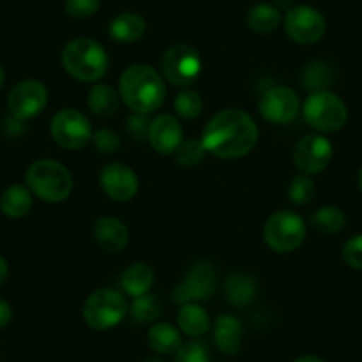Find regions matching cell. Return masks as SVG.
<instances>
[{
	"label": "cell",
	"mask_w": 362,
	"mask_h": 362,
	"mask_svg": "<svg viewBox=\"0 0 362 362\" xmlns=\"http://www.w3.org/2000/svg\"><path fill=\"white\" fill-rule=\"evenodd\" d=\"M4 80H6L4 68H2V66H0V89H2V86H4Z\"/></svg>",
	"instance_id": "cell-42"
},
{
	"label": "cell",
	"mask_w": 362,
	"mask_h": 362,
	"mask_svg": "<svg viewBox=\"0 0 362 362\" xmlns=\"http://www.w3.org/2000/svg\"><path fill=\"white\" fill-rule=\"evenodd\" d=\"M293 362H325V361L320 357H316V355H302V357L295 358Z\"/></svg>",
	"instance_id": "cell-41"
},
{
	"label": "cell",
	"mask_w": 362,
	"mask_h": 362,
	"mask_svg": "<svg viewBox=\"0 0 362 362\" xmlns=\"http://www.w3.org/2000/svg\"><path fill=\"white\" fill-rule=\"evenodd\" d=\"M264 243L274 252L288 254L298 249L305 238V222L293 211H277L267 221L263 228Z\"/></svg>",
	"instance_id": "cell-7"
},
{
	"label": "cell",
	"mask_w": 362,
	"mask_h": 362,
	"mask_svg": "<svg viewBox=\"0 0 362 362\" xmlns=\"http://www.w3.org/2000/svg\"><path fill=\"white\" fill-rule=\"evenodd\" d=\"M315 192H316V187L308 174L295 176L293 180H291L290 187H288V196H290V201L291 203L298 204V206L308 204L309 201L315 197Z\"/></svg>",
	"instance_id": "cell-32"
},
{
	"label": "cell",
	"mask_w": 362,
	"mask_h": 362,
	"mask_svg": "<svg viewBox=\"0 0 362 362\" xmlns=\"http://www.w3.org/2000/svg\"><path fill=\"white\" fill-rule=\"evenodd\" d=\"M332 160V144L323 135H305L293 149V162L304 174H318Z\"/></svg>",
	"instance_id": "cell-14"
},
{
	"label": "cell",
	"mask_w": 362,
	"mask_h": 362,
	"mask_svg": "<svg viewBox=\"0 0 362 362\" xmlns=\"http://www.w3.org/2000/svg\"><path fill=\"white\" fill-rule=\"evenodd\" d=\"M153 283H155V272L148 263H134L121 276V288L132 298L149 293Z\"/></svg>",
	"instance_id": "cell-20"
},
{
	"label": "cell",
	"mask_w": 362,
	"mask_h": 362,
	"mask_svg": "<svg viewBox=\"0 0 362 362\" xmlns=\"http://www.w3.org/2000/svg\"><path fill=\"white\" fill-rule=\"evenodd\" d=\"M146 33V22L141 15L132 11L114 16L109 25V34L117 43H135Z\"/></svg>",
	"instance_id": "cell-19"
},
{
	"label": "cell",
	"mask_w": 362,
	"mask_h": 362,
	"mask_svg": "<svg viewBox=\"0 0 362 362\" xmlns=\"http://www.w3.org/2000/svg\"><path fill=\"white\" fill-rule=\"evenodd\" d=\"M281 23V11L272 4H256L250 8L249 15H247V25L257 34H268L279 27Z\"/></svg>",
	"instance_id": "cell-27"
},
{
	"label": "cell",
	"mask_w": 362,
	"mask_h": 362,
	"mask_svg": "<svg viewBox=\"0 0 362 362\" xmlns=\"http://www.w3.org/2000/svg\"><path fill=\"white\" fill-rule=\"evenodd\" d=\"M27 187L33 194L47 203H61L68 199L73 190V176L61 162L37 160L27 169Z\"/></svg>",
	"instance_id": "cell-4"
},
{
	"label": "cell",
	"mask_w": 362,
	"mask_h": 362,
	"mask_svg": "<svg viewBox=\"0 0 362 362\" xmlns=\"http://www.w3.org/2000/svg\"><path fill=\"white\" fill-rule=\"evenodd\" d=\"M62 66L80 82H98L109 69V55L98 41L76 37L62 50Z\"/></svg>",
	"instance_id": "cell-3"
},
{
	"label": "cell",
	"mask_w": 362,
	"mask_h": 362,
	"mask_svg": "<svg viewBox=\"0 0 362 362\" xmlns=\"http://www.w3.org/2000/svg\"><path fill=\"white\" fill-rule=\"evenodd\" d=\"M95 238L96 243L102 247L105 252H119L128 245L130 233L123 221L116 217H100L95 224Z\"/></svg>",
	"instance_id": "cell-17"
},
{
	"label": "cell",
	"mask_w": 362,
	"mask_h": 362,
	"mask_svg": "<svg viewBox=\"0 0 362 362\" xmlns=\"http://www.w3.org/2000/svg\"><path fill=\"white\" fill-rule=\"evenodd\" d=\"M325 18L311 6H293L284 16L286 34L300 45H315L325 34Z\"/></svg>",
	"instance_id": "cell-11"
},
{
	"label": "cell",
	"mask_w": 362,
	"mask_h": 362,
	"mask_svg": "<svg viewBox=\"0 0 362 362\" xmlns=\"http://www.w3.org/2000/svg\"><path fill=\"white\" fill-rule=\"evenodd\" d=\"M100 8V0H66L64 9L71 18L83 20L95 15Z\"/></svg>",
	"instance_id": "cell-35"
},
{
	"label": "cell",
	"mask_w": 362,
	"mask_h": 362,
	"mask_svg": "<svg viewBox=\"0 0 362 362\" xmlns=\"http://www.w3.org/2000/svg\"><path fill=\"white\" fill-rule=\"evenodd\" d=\"M90 112L98 117H110L119 110V95L107 83H95L87 96Z\"/></svg>",
	"instance_id": "cell-24"
},
{
	"label": "cell",
	"mask_w": 362,
	"mask_h": 362,
	"mask_svg": "<svg viewBox=\"0 0 362 362\" xmlns=\"http://www.w3.org/2000/svg\"><path fill=\"white\" fill-rule=\"evenodd\" d=\"M48 103V90L40 80L16 83L8 96V109L15 119L27 121L37 116Z\"/></svg>",
	"instance_id": "cell-13"
},
{
	"label": "cell",
	"mask_w": 362,
	"mask_h": 362,
	"mask_svg": "<svg viewBox=\"0 0 362 362\" xmlns=\"http://www.w3.org/2000/svg\"><path fill=\"white\" fill-rule=\"evenodd\" d=\"M357 183H358V189L362 190V169L358 170V176H357Z\"/></svg>",
	"instance_id": "cell-43"
},
{
	"label": "cell",
	"mask_w": 362,
	"mask_h": 362,
	"mask_svg": "<svg viewBox=\"0 0 362 362\" xmlns=\"http://www.w3.org/2000/svg\"><path fill=\"white\" fill-rule=\"evenodd\" d=\"M224 290L229 304L238 308V305H247L254 300L257 293V284L256 279L249 276V274L235 272V274L228 276V279H226Z\"/></svg>",
	"instance_id": "cell-21"
},
{
	"label": "cell",
	"mask_w": 362,
	"mask_h": 362,
	"mask_svg": "<svg viewBox=\"0 0 362 362\" xmlns=\"http://www.w3.org/2000/svg\"><path fill=\"white\" fill-rule=\"evenodd\" d=\"M346 224V215L337 206H322L311 215V226L323 235H336Z\"/></svg>",
	"instance_id": "cell-29"
},
{
	"label": "cell",
	"mask_w": 362,
	"mask_h": 362,
	"mask_svg": "<svg viewBox=\"0 0 362 362\" xmlns=\"http://www.w3.org/2000/svg\"><path fill=\"white\" fill-rule=\"evenodd\" d=\"M6 277H8V261L0 256V286L4 284Z\"/></svg>",
	"instance_id": "cell-39"
},
{
	"label": "cell",
	"mask_w": 362,
	"mask_h": 362,
	"mask_svg": "<svg viewBox=\"0 0 362 362\" xmlns=\"http://www.w3.org/2000/svg\"><path fill=\"white\" fill-rule=\"evenodd\" d=\"M148 139L160 155H173L183 142V128L176 117L162 114L149 123Z\"/></svg>",
	"instance_id": "cell-16"
},
{
	"label": "cell",
	"mask_w": 362,
	"mask_h": 362,
	"mask_svg": "<svg viewBox=\"0 0 362 362\" xmlns=\"http://www.w3.org/2000/svg\"><path fill=\"white\" fill-rule=\"evenodd\" d=\"M214 339L218 350L226 355H235L242 344V325L231 315H221L214 325Z\"/></svg>",
	"instance_id": "cell-18"
},
{
	"label": "cell",
	"mask_w": 362,
	"mask_h": 362,
	"mask_svg": "<svg viewBox=\"0 0 362 362\" xmlns=\"http://www.w3.org/2000/svg\"><path fill=\"white\" fill-rule=\"evenodd\" d=\"M257 107L264 121L274 124H286L291 123L300 112V100L290 87L274 86L264 90Z\"/></svg>",
	"instance_id": "cell-12"
},
{
	"label": "cell",
	"mask_w": 362,
	"mask_h": 362,
	"mask_svg": "<svg viewBox=\"0 0 362 362\" xmlns=\"http://www.w3.org/2000/svg\"><path fill=\"white\" fill-rule=\"evenodd\" d=\"M257 137V124L245 110L224 109L208 121L201 141L210 155L222 160H235L249 155Z\"/></svg>",
	"instance_id": "cell-1"
},
{
	"label": "cell",
	"mask_w": 362,
	"mask_h": 362,
	"mask_svg": "<svg viewBox=\"0 0 362 362\" xmlns=\"http://www.w3.org/2000/svg\"><path fill=\"white\" fill-rule=\"evenodd\" d=\"M217 288V274L211 263L197 261L187 272L185 279L173 290V300L180 305L208 300Z\"/></svg>",
	"instance_id": "cell-10"
},
{
	"label": "cell",
	"mask_w": 362,
	"mask_h": 362,
	"mask_svg": "<svg viewBox=\"0 0 362 362\" xmlns=\"http://www.w3.org/2000/svg\"><path fill=\"white\" fill-rule=\"evenodd\" d=\"M100 185L110 199L124 203V201L135 197L139 190V180L137 174L130 167L119 162H112L107 163L100 173Z\"/></svg>",
	"instance_id": "cell-15"
},
{
	"label": "cell",
	"mask_w": 362,
	"mask_h": 362,
	"mask_svg": "<svg viewBox=\"0 0 362 362\" xmlns=\"http://www.w3.org/2000/svg\"><path fill=\"white\" fill-rule=\"evenodd\" d=\"M337 78V73L332 64L327 61H313L302 69L300 82L302 87L311 93L316 90H329L330 86H334Z\"/></svg>",
	"instance_id": "cell-22"
},
{
	"label": "cell",
	"mask_w": 362,
	"mask_h": 362,
	"mask_svg": "<svg viewBox=\"0 0 362 362\" xmlns=\"http://www.w3.org/2000/svg\"><path fill=\"white\" fill-rule=\"evenodd\" d=\"M119 96L135 114L155 112L167 96L163 76L148 64H132L119 76Z\"/></svg>",
	"instance_id": "cell-2"
},
{
	"label": "cell",
	"mask_w": 362,
	"mask_h": 362,
	"mask_svg": "<svg viewBox=\"0 0 362 362\" xmlns=\"http://www.w3.org/2000/svg\"><path fill=\"white\" fill-rule=\"evenodd\" d=\"M174 362H210V351L204 343L192 341V343L181 344L180 350L176 351Z\"/></svg>",
	"instance_id": "cell-33"
},
{
	"label": "cell",
	"mask_w": 362,
	"mask_h": 362,
	"mask_svg": "<svg viewBox=\"0 0 362 362\" xmlns=\"http://www.w3.org/2000/svg\"><path fill=\"white\" fill-rule=\"evenodd\" d=\"M302 110L309 127L322 134H334L341 130L348 119V109L344 102L330 90L311 93Z\"/></svg>",
	"instance_id": "cell-5"
},
{
	"label": "cell",
	"mask_w": 362,
	"mask_h": 362,
	"mask_svg": "<svg viewBox=\"0 0 362 362\" xmlns=\"http://www.w3.org/2000/svg\"><path fill=\"white\" fill-rule=\"evenodd\" d=\"M177 325L187 336L201 337L210 329V316L206 309L201 308L197 302H192V304L181 305L177 311Z\"/></svg>",
	"instance_id": "cell-23"
},
{
	"label": "cell",
	"mask_w": 362,
	"mask_h": 362,
	"mask_svg": "<svg viewBox=\"0 0 362 362\" xmlns=\"http://www.w3.org/2000/svg\"><path fill=\"white\" fill-rule=\"evenodd\" d=\"M130 130L135 137H148L149 124L148 119L144 117V114H137L130 119Z\"/></svg>",
	"instance_id": "cell-37"
},
{
	"label": "cell",
	"mask_w": 362,
	"mask_h": 362,
	"mask_svg": "<svg viewBox=\"0 0 362 362\" xmlns=\"http://www.w3.org/2000/svg\"><path fill=\"white\" fill-rule=\"evenodd\" d=\"M82 313L83 320L90 329H112L127 316V297L121 291L112 290V288H100L87 297Z\"/></svg>",
	"instance_id": "cell-6"
},
{
	"label": "cell",
	"mask_w": 362,
	"mask_h": 362,
	"mask_svg": "<svg viewBox=\"0 0 362 362\" xmlns=\"http://www.w3.org/2000/svg\"><path fill=\"white\" fill-rule=\"evenodd\" d=\"M206 148H204L203 141H196V139H189V141L181 142V146L177 148V151L174 153L176 155V160L180 165L187 167H196L197 163L203 162L204 155H206Z\"/></svg>",
	"instance_id": "cell-31"
},
{
	"label": "cell",
	"mask_w": 362,
	"mask_h": 362,
	"mask_svg": "<svg viewBox=\"0 0 362 362\" xmlns=\"http://www.w3.org/2000/svg\"><path fill=\"white\" fill-rule=\"evenodd\" d=\"M33 208V194L22 185H11L0 194V210L11 218H20Z\"/></svg>",
	"instance_id": "cell-25"
},
{
	"label": "cell",
	"mask_w": 362,
	"mask_h": 362,
	"mask_svg": "<svg viewBox=\"0 0 362 362\" xmlns=\"http://www.w3.org/2000/svg\"><path fill=\"white\" fill-rule=\"evenodd\" d=\"M274 2H276L277 9H288L290 11L293 8V0H274Z\"/></svg>",
	"instance_id": "cell-40"
},
{
	"label": "cell",
	"mask_w": 362,
	"mask_h": 362,
	"mask_svg": "<svg viewBox=\"0 0 362 362\" xmlns=\"http://www.w3.org/2000/svg\"><path fill=\"white\" fill-rule=\"evenodd\" d=\"M11 318H13L11 305L0 298V329H4V327L11 322Z\"/></svg>",
	"instance_id": "cell-38"
},
{
	"label": "cell",
	"mask_w": 362,
	"mask_h": 362,
	"mask_svg": "<svg viewBox=\"0 0 362 362\" xmlns=\"http://www.w3.org/2000/svg\"><path fill=\"white\" fill-rule=\"evenodd\" d=\"M50 134L62 148L80 149L93 139V127L80 110L62 109L52 117Z\"/></svg>",
	"instance_id": "cell-9"
},
{
	"label": "cell",
	"mask_w": 362,
	"mask_h": 362,
	"mask_svg": "<svg viewBox=\"0 0 362 362\" xmlns=\"http://www.w3.org/2000/svg\"><path fill=\"white\" fill-rule=\"evenodd\" d=\"M93 142H95V148L100 153H103V155L116 153L121 146L119 135L114 130H109V128H100V130H96V134H93Z\"/></svg>",
	"instance_id": "cell-34"
},
{
	"label": "cell",
	"mask_w": 362,
	"mask_h": 362,
	"mask_svg": "<svg viewBox=\"0 0 362 362\" xmlns=\"http://www.w3.org/2000/svg\"><path fill=\"white\" fill-rule=\"evenodd\" d=\"M174 109H176L177 116H181L183 119H194L203 110V100L197 90L185 89L181 90L174 100Z\"/></svg>",
	"instance_id": "cell-30"
},
{
	"label": "cell",
	"mask_w": 362,
	"mask_h": 362,
	"mask_svg": "<svg viewBox=\"0 0 362 362\" xmlns=\"http://www.w3.org/2000/svg\"><path fill=\"white\" fill-rule=\"evenodd\" d=\"M201 57L196 48L189 45H174L163 54L160 68L162 76L173 86L187 87L197 80L201 73Z\"/></svg>",
	"instance_id": "cell-8"
},
{
	"label": "cell",
	"mask_w": 362,
	"mask_h": 362,
	"mask_svg": "<svg viewBox=\"0 0 362 362\" xmlns=\"http://www.w3.org/2000/svg\"><path fill=\"white\" fill-rule=\"evenodd\" d=\"M148 344L156 354H176L181 348L180 330L170 323H155L148 330Z\"/></svg>",
	"instance_id": "cell-26"
},
{
	"label": "cell",
	"mask_w": 362,
	"mask_h": 362,
	"mask_svg": "<svg viewBox=\"0 0 362 362\" xmlns=\"http://www.w3.org/2000/svg\"><path fill=\"white\" fill-rule=\"evenodd\" d=\"M146 362H162V361H160V358H149V361H146Z\"/></svg>",
	"instance_id": "cell-44"
},
{
	"label": "cell",
	"mask_w": 362,
	"mask_h": 362,
	"mask_svg": "<svg viewBox=\"0 0 362 362\" xmlns=\"http://www.w3.org/2000/svg\"><path fill=\"white\" fill-rule=\"evenodd\" d=\"M128 313H130V320L135 325H146V323L155 322L162 315V302L156 295L146 293L142 297L134 298Z\"/></svg>",
	"instance_id": "cell-28"
},
{
	"label": "cell",
	"mask_w": 362,
	"mask_h": 362,
	"mask_svg": "<svg viewBox=\"0 0 362 362\" xmlns=\"http://www.w3.org/2000/svg\"><path fill=\"white\" fill-rule=\"evenodd\" d=\"M343 259L354 270H362V235H355L343 245Z\"/></svg>",
	"instance_id": "cell-36"
}]
</instances>
